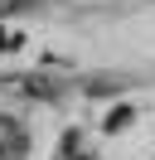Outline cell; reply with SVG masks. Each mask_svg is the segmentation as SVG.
<instances>
[{
    "label": "cell",
    "mask_w": 155,
    "mask_h": 160,
    "mask_svg": "<svg viewBox=\"0 0 155 160\" xmlns=\"http://www.w3.org/2000/svg\"><path fill=\"white\" fill-rule=\"evenodd\" d=\"M24 155H29V131H24V121L0 117V160H24Z\"/></svg>",
    "instance_id": "6da1fadb"
},
{
    "label": "cell",
    "mask_w": 155,
    "mask_h": 160,
    "mask_svg": "<svg viewBox=\"0 0 155 160\" xmlns=\"http://www.w3.org/2000/svg\"><path fill=\"white\" fill-rule=\"evenodd\" d=\"M53 160H102V155H97V150H92V141H87L82 131L73 126V131H63V136H58Z\"/></svg>",
    "instance_id": "7a4b0ae2"
},
{
    "label": "cell",
    "mask_w": 155,
    "mask_h": 160,
    "mask_svg": "<svg viewBox=\"0 0 155 160\" xmlns=\"http://www.w3.org/2000/svg\"><path fill=\"white\" fill-rule=\"evenodd\" d=\"M19 44H24V39H19V29H0V53L19 49Z\"/></svg>",
    "instance_id": "3957f363"
}]
</instances>
